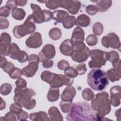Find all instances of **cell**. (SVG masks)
Instances as JSON below:
<instances>
[{
    "label": "cell",
    "mask_w": 121,
    "mask_h": 121,
    "mask_svg": "<svg viewBox=\"0 0 121 121\" xmlns=\"http://www.w3.org/2000/svg\"><path fill=\"white\" fill-rule=\"evenodd\" d=\"M91 108L88 103L78 102L72 104L66 119L68 121H97L96 112Z\"/></svg>",
    "instance_id": "obj_1"
},
{
    "label": "cell",
    "mask_w": 121,
    "mask_h": 121,
    "mask_svg": "<svg viewBox=\"0 0 121 121\" xmlns=\"http://www.w3.org/2000/svg\"><path fill=\"white\" fill-rule=\"evenodd\" d=\"M91 107L96 111L97 121L108 120L104 116L111 112V103L109 99V94L106 92L96 94L91 100Z\"/></svg>",
    "instance_id": "obj_2"
},
{
    "label": "cell",
    "mask_w": 121,
    "mask_h": 121,
    "mask_svg": "<svg viewBox=\"0 0 121 121\" xmlns=\"http://www.w3.org/2000/svg\"><path fill=\"white\" fill-rule=\"evenodd\" d=\"M15 103L21 105L27 110H32L36 105V101L32 97L36 95L35 91L31 88H18L16 87L14 90Z\"/></svg>",
    "instance_id": "obj_3"
},
{
    "label": "cell",
    "mask_w": 121,
    "mask_h": 121,
    "mask_svg": "<svg viewBox=\"0 0 121 121\" xmlns=\"http://www.w3.org/2000/svg\"><path fill=\"white\" fill-rule=\"evenodd\" d=\"M88 85L96 91L104 90L109 84V79L105 71L100 69L91 70L87 75Z\"/></svg>",
    "instance_id": "obj_4"
},
{
    "label": "cell",
    "mask_w": 121,
    "mask_h": 121,
    "mask_svg": "<svg viewBox=\"0 0 121 121\" xmlns=\"http://www.w3.org/2000/svg\"><path fill=\"white\" fill-rule=\"evenodd\" d=\"M35 23L31 15H29L23 24L16 26L14 27L13 29L14 36L17 38H21L32 33L36 29Z\"/></svg>",
    "instance_id": "obj_5"
},
{
    "label": "cell",
    "mask_w": 121,
    "mask_h": 121,
    "mask_svg": "<svg viewBox=\"0 0 121 121\" xmlns=\"http://www.w3.org/2000/svg\"><path fill=\"white\" fill-rule=\"evenodd\" d=\"M101 43L106 48L111 47L117 49L120 52L121 43L119 37L114 33H110L106 36H104L101 40Z\"/></svg>",
    "instance_id": "obj_6"
},
{
    "label": "cell",
    "mask_w": 121,
    "mask_h": 121,
    "mask_svg": "<svg viewBox=\"0 0 121 121\" xmlns=\"http://www.w3.org/2000/svg\"><path fill=\"white\" fill-rule=\"evenodd\" d=\"M56 52L54 45L52 44H47L45 45L42 50L39 52L38 58L40 62H43L47 60H50L54 58Z\"/></svg>",
    "instance_id": "obj_7"
},
{
    "label": "cell",
    "mask_w": 121,
    "mask_h": 121,
    "mask_svg": "<svg viewBox=\"0 0 121 121\" xmlns=\"http://www.w3.org/2000/svg\"><path fill=\"white\" fill-rule=\"evenodd\" d=\"M11 39L8 33L4 32L1 34L0 43V56H5L9 55L11 44Z\"/></svg>",
    "instance_id": "obj_8"
},
{
    "label": "cell",
    "mask_w": 121,
    "mask_h": 121,
    "mask_svg": "<svg viewBox=\"0 0 121 121\" xmlns=\"http://www.w3.org/2000/svg\"><path fill=\"white\" fill-rule=\"evenodd\" d=\"M90 52L89 49L87 47L85 46V47L74 50L71 57L74 61L78 63L83 62L88 58Z\"/></svg>",
    "instance_id": "obj_9"
},
{
    "label": "cell",
    "mask_w": 121,
    "mask_h": 121,
    "mask_svg": "<svg viewBox=\"0 0 121 121\" xmlns=\"http://www.w3.org/2000/svg\"><path fill=\"white\" fill-rule=\"evenodd\" d=\"M43 43L41 34L38 32L33 33L26 41V45L30 48H37Z\"/></svg>",
    "instance_id": "obj_10"
},
{
    "label": "cell",
    "mask_w": 121,
    "mask_h": 121,
    "mask_svg": "<svg viewBox=\"0 0 121 121\" xmlns=\"http://www.w3.org/2000/svg\"><path fill=\"white\" fill-rule=\"evenodd\" d=\"M111 104L114 107L118 106L121 104V86H112L110 90Z\"/></svg>",
    "instance_id": "obj_11"
},
{
    "label": "cell",
    "mask_w": 121,
    "mask_h": 121,
    "mask_svg": "<svg viewBox=\"0 0 121 121\" xmlns=\"http://www.w3.org/2000/svg\"><path fill=\"white\" fill-rule=\"evenodd\" d=\"M31 8L33 10V13L31 16L35 22L37 24H41L44 22V15L41 10V7L38 5L31 3Z\"/></svg>",
    "instance_id": "obj_12"
},
{
    "label": "cell",
    "mask_w": 121,
    "mask_h": 121,
    "mask_svg": "<svg viewBox=\"0 0 121 121\" xmlns=\"http://www.w3.org/2000/svg\"><path fill=\"white\" fill-rule=\"evenodd\" d=\"M60 53L65 56H71L74 52L73 43L71 39L64 40L60 46Z\"/></svg>",
    "instance_id": "obj_13"
},
{
    "label": "cell",
    "mask_w": 121,
    "mask_h": 121,
    "mask_svg": "<svg viewBox=\"0 0 121 121\" xmlns=\"http://www.w3.org/2000/svg\"><path fill=\"white\" fill-rule=\"evenodd\" d=\"M89 56L92 60H93L102 66H104L106 63V60L104 56V52L99 49L91 50L90 52Z\"/></svg>",
    "instance_id": "obj_14"
},
{
    "label": "cell",
    "mask_w": 121,
    "mask_h": 121,
    "mask_svg": "<svg viewBox=\"0 0 121 121\" xmlns=\"http://www.w3.org/2000/svg\"><path fill=\"white\" fill-rule=\"evenodd\" d=\"M53 88H59L65 85V75L53 73L52 78L49 83Z\"/></svg>",
    "instance_id": "obj_15"
},
{
    "label": "cell",
    "mask_w": 121,
    "mask_h": 121,
    "mask_svg": "<svg viewBox=\"0 0 121 121\" xmlns=\"http://www.w3.org/2000/svg\"><path fill=\"white\" fill-rule=\"evenodd\" d=\"M76 90L71 86H69L65 88L61 95V99L63 101L72 102V100L76 95Z\"/></svg>",
    "instance_id": "obj_16"
},
{
    "label": "cell",
    "mask_w": 121,
    "mask_h": 121,
    "mask_svg": "<svg viewBox=\"0 0 121 121\" xmlns=\"http://www.w3.org/2000/svg\"><path fill=\"white\" fill-rule=\"evenodd\" d=\"M38 64L39 62H36L29 63L26 66L23 68V75L28 78L32 77L38 69Z\"/></svg>",
    "instance_id": "obj_17"
},
{
    "label": "cell",
    "mask_w": 121,
    "mask_h": 121,
    "mask_svg": "<svg viewBox=\"0 0 121 121\" xmlns=\"http://www.w3.org/2000/svg\"><path fill=\"white\" fill-rule=\"evenodd\" d=\"M48 114L50 117L49 120L50 121H62L63 120L62 115L58 109L55 106H52L49 109Z\"/></svg>",
    "instance_id": "obj_18"
},
{
    "label": "cell",
    "mask_w": 121,
    "mask_h": 121,
    "mask_svg": "<svg viewBox=\"0 0 121 121\" xmlns=\"http://www.w3.org/2000/svg\"><path fill=\"white\" fill-rule=\"evenodd\" d=\"M85 32L84 30L79 26H77L74 28L71 35V40L72 42L82 41L84 42Z\"/></svg>",
    "instance_id": "obj_19"
},
{
    "label": "cell",
    "mask_w": 121,
    "mask_h": 121,
    "mask_svg": "<svg viewBox=\"0 0 121 121\" xmlns=\"http://www.w3.org/2000/svg\"><path fill=\"white\" fill-rule=\"evenodd\" d=\"M29 119L34 121H48L49 120L47 113L43 111L31 113Z\"/></svg>",
    "instance_id": "obj_20"
},
{
    "label": "cell",
    "mask_w": 121,
    "mask_h": 121,
    "mask_svg": "<svg viewBox=\"0 0 121 121\" xmlns=\"http://www.w3.org/2000/svg\"><path fill=\"white\" fill-rule=\"evenodd\" d=\"M52 19L58 23H62L64 19L69 15L68 13L63 10H56L53 12Z\"/></svg>",
    "instance_id": "obj_21"
},
{
    "label": "cell",
    "mask_w": 121,
    "mask_h": 121,
    "mask_svg": "<svg viewBox=\"0 0 121 121\" xmlns=\"http://www.w3.org/2000/svg\"><path fill=\"white\" fill-rule=\"evenodd\" d=\"M90 23V17L85 14L79 15L76 19V25L79 27H87L89 25Z\"/></svg>",
    "instance_id": "obj_22"
},
{
    "label": "cell",
    "mask_w": 121,
    "mask_h": 121,
    "mask_svg": "<svg viewBox=\"0 0 121 121\" xmlns=\"http://www.w3.org/2000/svg\"><path fill=\"white\" fill-rule=\"evenodd\" d=\"M112 4V0H98L96 3V7H97L99 11L103 12L107 11L108 9L111 6Z\"/></svg>",
    "instance_id": "obj_23"
},
{
    "label": "cell",
    "mask_w": 121,
    "mask_h": 121,
    "mask_svg": "<svg viewBox=\"0 0 121 121\" xmlns=\"http://www.w3.org/2000/svg\"><path fill=\"white\" fill-rule=\"evenodd\" d=\"M60 97L59 88L51 87L49 89L47 98L50 102H55L58 100Z\"/></svg>",
    "instance_id": "obj_24"
},
{
    "label": "cell",
    "mask_w": 121,
    "mask_h": 121,
    "mask_svg": "<svg viewBox=\"0 0 121 121\" xmlns=\"http://www.w3.org/2000/svg\"><path fill=\"white\" fill-rule=\"evenodd\" d=\"M65 28L70 29L76 24V19L73 16L68 15L62 22Z\"/></svg>",
    "instance_id": "obj_25"
},
{
    "label": "cell",
    "mask_w": 121,
    "mask_h": 121,
    "mask_svg": "<svg viewBox=\"0 0 121 121\" xmlns=\"http://www.w3.org/2000/svg\"><path fill=\"white\" fill-rule=\"evenodd\" d=\"M21 50L17 45L14 43H11L10 48L9 56L14 60H17V56L19 54Z\"/></svg>",
    "instance_id": "obj_26"
},
{
    "label": "cell",
    "mask_w": 121,
    "mask_h": 121,
    "mask_svg": "<svg viewBox=\"0 0 121 121\" xmlns=\"http://www.w3.org/2000/svg\"><path fill=\"white\" fill-rule=\"evenodd\" d=\"M26 16L25 10L21 8H17L12 11V16L16 20H21L23 19Z\"/></svg>",
    "instance_id": "obj_27"
},
{
    "label": "cell",
    "mask_w": 121,
    "mask_h": 121,
    "mask_svg": "<svg viewBox=\"0 0 121 121\" xmlns=\"http://www.w3.org/2000/svg\"><path fill=\"white\" fill-rule=\"evenodd\" d=\"M62 35V33L60 29L57 27L52 28L49 32V35L51 39L53 40H59Z\"/></svg>",
    "instance_id": "obj_28"
},
{
    "label": "cell",
    "mask_w": 121,
    "mask_h": 121,
    "mask_svg": "<svg viewBox=\"0 0 121 121\" xmlns=\"http://www.w3.org/2000/svg\"><path fill=\"white\" fill-rule=\"evenodd\" d=\"M106 74L108 78L112 82L119 81L121 78V75H120L118 72L112 68L108 70Z\"/></svg>",
    "instance_id": "obj_29"
},
{
    "label": "cell",
    "mask_w": 121,
    "mask_h": 121,
    "mask_svg": "<svg viewBox=\"0 0 121 121\" xmlns=\"http://www.w3.org/2000/svg\"><path fill=\"white\" fill-rule=\"evenodd\" d=\"M106 59L107 60L113 63L117 62L119 60V55L117 52L115 51H112L110 52H106Z\"/></svg>",
    "instance_id": "obj_30"
},
{
    "label": "cell",
    "mask_w": 121,
    "mask_h": 121,
    "mask_svg": "<svg viewBox=\"0 0 121 121\" xmlns=\"http://www.w3.org/2000/svg\"><path fill=\"white\" fill-rule=\"evenodd\" d=\"M81 7V2L78 0H73L72 4L70 8L67 10L68 12L72 15L76 14L80 9Z\"/></svg>",
    "instance_id": "obj_31"
},
{
    "label": "cell",
    "mask_w": 121,
    "mask_h": 121,
    "mask_svg": "<svg viewBox=\"0 0 121 121\" xmlns=\"http://www.w3.org/2000/svg\"><path fill=\"white\" fill-rule=\"evenodd\" d=\"M10 78L12 79H18L20 78L23 75L22 69L14 67L9 73Z\"/></svg>",
    "instance_id": "obj_32"
},
{
    "label": "cell",
    "mask_w": 121,
    "mask_h": 121,
    "mask_svg": "<svg viewBox=\"0 0 121 121\" xmlns=\"http://www.w3.org/2000/svg\"><path fill=\"white\" fill-rule=\"evenodd\" d=\"M82 96L84 100L89 101L93 98L94 96V92L90 88H87L84 89L82 91Z\"/></svg>",
    "instance_id": "obj_33"
},
{
    "label": "cell",
    "mask_w": 121,
    "mask_h": 121,
    "mask_svg": "<svg viewBox=\"0 0 121 121\" xmlns=\"http://www.w3.org/2000/svg\"><path fill=\"white\" fill-rule=\"evenodd\" d=\"M12 90V86L9 83H4L1 86L0 89V93L3 95H7L10 94Z\"/></svg>",
    "instance_id": "obj_34"
},
{
    "label": "cell",
    "mask_w": 121,
    "mask_h": 121,
    "mask_svg": "<svg viewBox=\"0 0 121 121\" xmlns=\"http://www.w3.org/2000/svg\"><path fill=\"white\" fill-rule=\"evenodd\" d=\"M72 103L69 101H62L60 104V107L61 111L64 113L69 112L72 106Z\"/></svg>",
    "instance_id": "obj_35"
},
{
    "label": "cell",
    "mask_w": 121,
    "mask_h": 121,
    "mask_svg": "<svg viewBox=\"0 0 121 121\" xmlns=\"http://www.w3.org/2000/svg\"><path fill=\"white\" fill-rule=\"evenodd\" d=\"M103 26L100 22H96L93 26V32L95 35H100L103 32Z\"/></svg>",
    "instance_id": "obj_36"
},
{
    "label": "cell",
    "mask_w": 121,
    "mask_h": 121,
    "mask_svg": "<svg viewBox=\"0 0 121 121\" xmlns=\"http://www.w3.org/2000/svg\"><path fill=\"white\" fill-rule=\"evenodd\" d=\"M64 73L66 76L72 78H75L78 75L76 69L72 67H69L65 69Z\"/></svg>",
    "instance_id": "obj_37"
},
{
    "label": "cell",
    "mask_w": 121,
    "mask_h": 121,
    "mask_svg": "<svg viewBox=\"0 0 121 121\" xmlns=\"http://www.w3.org/2000/svg\"><path fill=\"white\" fill-rule=\"evenodd\" d=\"M53 73H52L48 70L43 71L41 74V78L42 80L49 84L51 81Z\"/></svg>",
    "instance_id": "obj_38"
},
{
    "label": "cell",
    "mask_w": 121,
    "mask_h": 121,
    "mask_svg": "<svg viewBox=\"0 0 121 121\" xmlns=\"http://www.w3.org/2000/svg\"><path fill=\"white\" fill-rule=\"evenodd\" d=\"M45 5L47 8L50 9H56L60 7L59 0H46Z\"/></svg>",
    "instance_id": "obj_39"
},
{
    "label": "cell",
    "mask_w": 121,
    "mask_h": 121,
    "mask_svg": "<svg viewBox=\"0 0 121 121\" xmlns=\"http://www.w3.org/2000/svg\"><path fill=\"white\" fill-rule=\"evenodd\" d=\"M86 43L89 46H94L97 43V38L96 36L93 34L89 35L86 38Z\"/></svg>",
    "instance_id": "obj_40"
},
{
    "label": "cell",
    "mask_w": 121,
    "mask_h": 121,
    "mask_svg": "<svg viewBox=\"0 0 121 121\" xmlns=\"http://www.w3.org/2000/svg\"><path fill=\"white\" fill-rule=\"evenodd\" d=\"M22 107L21 105L17 104V103H15L10 105L9 110L11 112L17 115L22 111Z\"/></svg>",
    "instance_id": "obj_41"
},
{
    "label": "cell",
    "mask_w": 121,
    "mask_h": 121,
    "mask_svg": "<svg viewBox=\"0 0 121 121\" xmlns=\"http://www.w3.org/2000/svg\"><path fill=\"white\" fill-rule=\"evenodd\" d=\"M73 2V0H59L60 7L66 9H69Z\"/></svg>",
    "instance_id": "obj_42"
},
{
    "label": "cell",
    "mask_w": 121,
    "mask_h": 121,
    "mask_svg": "<svg viewBox=\"0 0 121 121\" xmlns=\"http://www.w3.org/2000/svg\"><path fill=\"white\" fill-rule=\"evenodd\" d=\"M86 11L88 15L91 16L95 15L98 11L96 6L93 5H89L87 6L86 8Z\"/></svg>",
    "instance_id": "obj_43"
},
{
    "label": "cell",
    "mask_w": 121,
    "mask_h": 121,
    "mask_svg": "<svg viewBox=\"0 0 121 121\" xmlns=\"http://www.w3.org/2000/svg\"><path fill=\"white\" fill-rule=\"evenodd\" d=\"M28 54L24 51H21L18 54L17 60L20 63H24L28 60Z\"/></svg>",
    "instance_id": "obj_44"
},
{
    "label": "cell",
    "mask_w": 121,
    "mask_h": 121,
    "mask_svg": "<svg viewBox=\"0 0 121 121\" xmlns=\"http://www.w3.org/2000/svg\"><path fill=\"white\" fill-rule=\"evenodd\" d=\"M15 85L18 88H24L26 87L27 82L25 79L23 78H19L15 82Z\"/></svg>",
    "instance_id": "obj_45"
},
{
    "label": "cell",
    "mask_w": 121,
    "mask_h": 121,
    "mask_svg": "<svg viewBox=\"0 0 121 121\" xmlns=\"http://www.w3.org/2000/svg\"><path fill=\"white\" fill-rule=\"evenodd\" d=\"M76 70L78 72V75H82L86 73L87 71L86 64L85 63H81L78 65L76 67Z\"/></svg>",
    "instance_id": "obj_46"
},
{
    "label": "cell",
    "mask_w": 121,
    "mask_h": 121,
    "mask_svg": "<svg viewBox=\"0 0 121 121\" xmlns=\"http://www.w3.org/2000/svg\"><path fill=\"white\" fill-rule=\"evenodd\" d=\"M5 121H15L17 120V116L16 114L11 112L10 111L9 112H7L5 116L4 117Z\"/></svg>",
    "instance_id": "obj_47"
},
{
    "label": "cell",
    "mask_w": 121,
    "mask_h": 121,
    "mask_svg": "<svg viewBox=\"0 0 121 121\" xmlns=\"http://www.w3.org/2000/svg\"><path fill=\"white\" fill-rule=\"evenodd\" d=\"M10 13L9 9L6 6L1 7L0 9V16L3 17H8Z\"/></svg>",
    "instance_id": "obj_48"
},
{
    "label": "cell",
    "mask_w": 121,
    "mask_h": 121,
    "mask_svg": "<svg viewBox=\"0 0 121 121\" xmlns=\"http://www.w3.org/2000/svg\"><path fill=\"white\" fill-rule=\"evenodd\" d=\"M15 67L14 64L9 61H7L1 68L5 71L6 73H9L10 70Z\"/></svg>",
    "instance_id": "obj_49"
},
{
    "label": "cell",
    "mask_w": 121,
    "mask_h": 121,
    "mask_svg": "<svg viewBox=\"0 0 121 121\" xmlns=\"http://www.w3.org/2000/svg\"><path fill=\"white\" fill-rule=\"evenodd\" d=\"M57 67L59 69L64 70L69 67V64L67 61L65 60H61L58 62Z\"/></svg>",
    "instance_id": "obj_50"
},
{
    "label": "cell",
    "mask_w": 121,
    "mask_h": 121,
    "mask_svg": "<svg viewBox=\"0 0 121 121\" xmlns=\"http://www.w3.org/2000/svg\"><path fill=\"white\" fill-rule=\"evenodd\" d=\"M45 17V22L50 21L52 19L53 14L52 12H51L50 10H47V9H43L42 10Z\"/></svg>",
    "instance_id": "obj_51"
},
{
    "label": "cell",
    "mask_w": 121,
    "mask_h": 121,
    "mask_svg": "<svg viewBox=\"0 0 121 121\" xmlns=\"http://www.w3.org/2000/svg\"><path fill=\"white\" fill-rule=\"evenodd\" d=\"M9 26V21L8 19L4 18L1 17L0 18V29H5Z\"/></svg>",
    "instance_id": "obj_52"
},
{
    "label": "cell",
    "mask_w": 121,
    "mask_h": 121,
    "mask_svg": "<svg viewBox=\"0 0 121 121\" xmlns=\"http://www.w3.org/2000/svg\"><path fill=\"white\" fill-rule=\"evenodd\" d=\"M9 9L14 10L17 8V3L16 0H8L6 2V5Z\"/></svg>",
    "instance_id": "obj_53"
},
{
    "label": "cell",
    "mask_w": 121,
    "mask_h": 121,
    "mask_svg": "<svg viewBox=\"0 0 121 121\" xmlns=\"http://www.w3.org/2000/svg\"><path fill=\"white\" fill-rule=\"evenodd\" d=\"M17 120L20 121H24L26 120L28 118V114L27 112L25 111L22 110V111L17 115Z\"/></svg>",
    "instance_id": "obj_54"
},
{
    "label": "cell",
    "mask_w": 121,
    "mask_h": 121,
    "mask_svg": "<svg viewBox=\"0 0 121 121\" xmlns=\"http://www.w3.org/2000/svg\"><path fill=\"white\" fill-rule=\"evenodd\" d=\"M27 60L28 61V63L32 62H39L38 56L35 54H31L30 55H29Z\"/></svg>",
    "instance_id": "obj_55"
},
{
    "label": "cell",
    "mask_w": 121,
    "mask_h": 121,
    "mask_svg": "<svg viewBox=\"0 0 121 121\" xmlns=\"http://www.w3.org/2000/svg\"><path fill=\"white\" fill-rule=\"evenodd\" d=\"M113 69L115 70L118 73L121 75V60H119L117 62L112 63Z\"/></svg>",
    "instance_id": "obj_56"
},
{
    "label": "cell",
    "mask_w": 121,
    "mask_h": 121,
    "mask_svg": "<svg viewBox=\"0 0 121 121\" xmlns=\"http://www.w3.org/2000/svg\"><path fill=\"white\" fill-rule=\"evenodd\" d=\"M53 62L52 60H47L43 62V66L46 68V69H48V68H51L53 66Z\"/></svg>",
    "instance_id": "obj_57"
},
{
    "label": "cell",
    "mask_w": 121,
    "mask_h": 121,
    "mask_svg": "<svg viewBox=\"0 0 121 121\" xmlns=\"http://www.w3.org/2000/svg\"><path fill=\"white\" fill-rule=\"evenodd\" d=\"M74 81L73 78L67 76L65 75V86H71Z\"/></svg>",
    "instance_id": "obj_58"
},
{
    "label": "cell",
    "mask_w": 121,
    "mask_h": 121,
    "mask_svg": "<svg viewBox=\"0 0 121 121\" xmlns=\"http://www.w3.org/2000/svg\"><path fill=\"white\" fill-rule=\"evenodd\" d=\"M17 3V6H25L26 3H27V0H16Z\"/></svg>",
    "instance_id": "obj_59"
},
{
    "label": "cell",
    "mask_w": 121,
    "mask_h": 121,
    "mask_svg": "<svg viewBox=\"0 0 121 121\" xmlns=\"http://www.w3.org/2000/svg\"><path fill=\"white\" fill-rule=\"evenodd\" d=\"M7 62V59L4 56H0V67L1 68Z\"/></svg>",
    "instance_id": "obj_60"
},
{
    "label": "cell",
    "mask_w": 121,
    "mask_h": 121,
    "mask_svg": "<svg viewBox=\"0 0 121 121\" xmlns=\"http://www.w3.org/2000/svg\"><path fill=\"white\" fill-rule=\"evenodd\" d=\"M0 100H1V103H0V110H2L3 109H5L6 107V103L2 99L1 97H0Z\"/></svg>",
    "instance_id": "obj_61"
},
{
    "label": "cell",
    "mask_w": 121,
    "mask_h": 121,
    "mask_svg": "<svg viewBox=\"0 0 121 121\" xmlns=\"http://www.w3.org/2000/svg\"><path fill=\"white\" fill-rule=\"evenodd\" d=\"M115 115L117 117V120L118 118H119V121L121 120V108L116 110L115 112Z\"/></svg>",
    "instance_id": "obj_62"
},
{
    "label": "cell",
    "mask_w": 121,
    "mask_h": 121,
    "mask_svg": "<svg viewBox=\"0 0 121 121\" xmlns=\"http://www.w3.org/2000/svg\"><path fill=\"white\" fill-rule=\"evenodd\" d=\"M37 1L38 2H41V3H46V0H44V1H38L37 0Z\"/></svg>",
    "instance_id": "obj_63"
}]
</instances>
